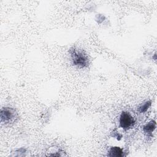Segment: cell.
I'll use <instances>...</instances> for the list:
<instances>
[{
  "mask_svg": "<svg viewBox=\"0 0 157 157\" xmlns=\"http://www.w3.org/2000/svg\"><path fill=\"white\" fill-rule=\"evenodd\" d=\"M69 52L74 65L79 67H86L89 65L88 58L82 52L75 48H71Z\"/></svg>",
  "mask_w": 157,
  "mask_h": 157,
  "instance_id": "obj_1",
  "label": "cell"
},
{
  "mask_svg": "<svg viewBox=\"0 0 157 157\" xmlns=\"http://www.w3.org/2000/svg\"><path fill=\"white\" fill-rule=\"evenodd\" d=\"M1 121L5 124L13 123L18 118L17 111L11 107H3L1 110Z\"/></svg>",
  "mask_w": 157,
  "mask_h": 157,
  "instance_id": "obj_2",
  "label": "cell"
},
{
  "mask_svg": "<svg viewBox=\"0 0 157 157\" xmlns=\"http://www.w3.org/2000/svg\"><path fill=\"white\" fill-rule=\"evenodd\" d=\"M135 123L134 118L128 112H122L120 117V125L124 130L130 129Z\"/></svg>",
  "mask_w": 157,
  "mask_h": 157,
  "instance_id": "obj_3",
  "label": "cell"
},
{
  "mask_svg": "<svg viewBox=\"0 0 157 157\" xmlns=\"http://www.w3.org/2000/svg\"><path fill=\"white\" fill-rule=\"evenodd\" d=\"M108 156H115V157H121L123 156V150L118 147H112L109 150Z\"/></svg>",
  "mask_w": 157,
  "mask_h": 157,
  "instance_id": "obj_4",
  "label": "cell"
},
{
  "mask_svg": "<svg viewBox=\"0 0 157 157\" xmlns=\"http://www.w3.org/2000/svg\"><path fill=\"white\" fill-rule=\"evenodd\" d=\"M155 128L156 122L154 120H151L144 126L143 130L146 134L150 135L152 133V132L155 129Z\"/></svg>",
  "mask_w": 157,
  "mask_h": 157,
  "instance_id": "obj_5",
  "label": "cell"
},
{
  "mask_svg": "<svg viewBox=\"0 0 157 157\" xmlns=\"http://www.w3.org/2000/svg\"><path fill=\"white\" fill-rule=\"evenodd\" d=\"M151 105V101H146L145 103H144L142 105H140L138 109V111L140 113H144L146 112L148 109Z\"/></svg>",
  "mask_w": 157,
  "mask_h": 157,
  "instance_id": "obj_6",
  "label": "cell"
}]
</instances>
